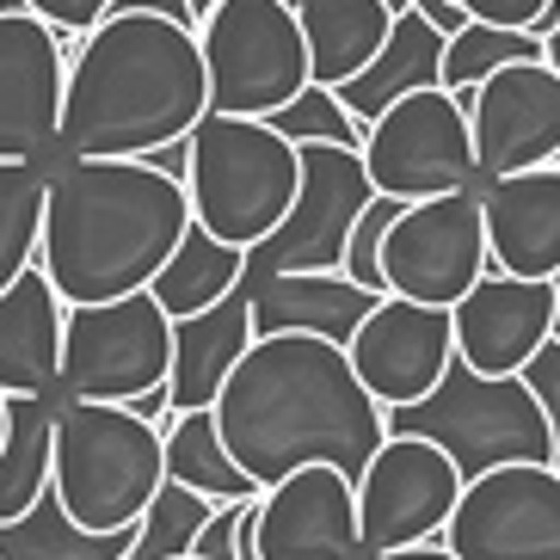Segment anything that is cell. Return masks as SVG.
<instances>
[{
	"instance_id": "cell-1",
	"label": "cell",
	"mask_w": 560,
	"mask_h": 560,
	"mask_svg": "<svg viewBox=\"0 0 560 560\" xmlns=\"http://www.w3.org/2000/svg\"><path fill=\"white\" fill-rule=\"evenodd\" d=\"M210 412L234 468L259 493L314 462L358 480L388 444V412L358 382L346 346L308 332L253 339Z\"/></svg>"
},
{
	"instance_id": "cell-2",
	"label": "cell",
	"mask_w": 560,
	"mask_h": 560,
	"mask_svg": "<svg viewBox=\"0 0 560 560\" xmlns=\"http://www.w3.org/2000/svg\"><path fill=\"white\" fill-rule=\"evenodd\" d=\"M198 117H210V68L198 32L161 13H105L68 56L56 166L154 161L179 149Z\"/></svg>"
},
{
	"instance_id": "cell-3",
	"label": "cell",
	"mask_w": 560,
	"mask_h": 560,
	"mask_svg": "<svg viewBox=\"0 0 560 560\" xmlns=\"http://www.w3.org/2000/svg\"><path fill=\"white\" fill-rule=\"evenodd\" d=\"M191 229L185 179L154 161H68L50 173L37 271L68 308L142 296Z\"/></svg>"
},
{
	"instance_id": "cell-4",
	"label": "cell",
	"mask_w": 560,
	"mask_h": 560,
	"mask_svg": "<svg viewBox=\"0 0 560 560\" xmlns=\"http://www.w3.org/2000/svg\"><path fill=\"white\" fill-rule=\"evenodd\" d=\"M50 487L68 517L93 536L136 529L149 517L154 493L166 487V431L130 407L62 400Z\"/></svg>"
},
{
	"instance_id": "cell-5",
	"label": "cell",
	"mask_w": 560,
	"mask_h": 560,
	"mask_svg": "<svg viewBox=\"0 0 560 560\" xmlns=\"http://www.w3.org/2000/svg\"><path fill=\"white\" fill-rule=\"evenodd\" d=\"M302 191V154L259 117H198L185 136V198L191 222L253 253L283 229Z\"/></svg>"
},
{
	"instance_id": "cell-6",
	"label": "cell",
	"mask_w": 560,
	"mask_h": 560,
	"mask_svg": "<svg viewBox=\"0 0 560 560\" xmlns=\"http://www.w3.org/2000/svg\"><path fill=\"white\" fill-rule=\"evenodd\" d=\"M215 117H278L314 86L308 37L290 0H215L198 19Z\"/></svg>"
},
{
	"instance_id": "cell-7",
	"label": "cell",
	"mask_w": 560,
	"mask_h": 560,
	"mask_svg": "<svg viewBox=\"0 0 560 560\" xmlns=\"http://www.w3.org/2000/svg\"><path fill=\"white\" fill-rule=\"evenodd\" d=\"M388 431L431 438L456 456L462 480L505 468V462H555V431H548L542 400L529 395L524 376H475L468 363H450L438 395L419 407L388 412Z\"/></svg>"
},
{
	"instance_id": "cell-8",
	"label": "cell",
	"mask_w": 560,
	"mask_h": 560,
	"mask_svg": "<svg viewBox=\"0 0 560 560\" xmlns=\"http://www.w3.org/2000/svg\"><path fill=\"white\" fill-rule=\"evenodd\" d=\"M363 166L376 198L395 203H425V198H456L480 191V161H475V130L468 105L450 86L407 93L363 130Z\"/></svg>"
},
{
	"instance_id": "cell-9",
	"label": "cell",
	"mask_w": 560,
	"mask_h": 560,
	"mask_svg": "<svg viewBox=\"0 0 560 560\" xmlns=\"http://www.w3.org/2000/svg\"><path fill=\"white\" fill-rule=\"evenodd\" d=\"M173 376V314L142 290L124 302H93L68 308L62 332V400H105V407H136L142 395L166 388Z\"/></svg>"
},
{
	"instance_id": "cell-10",
	"label": "cell",
	"mask_w": 560,
	"mask_h": 560,
	"mask_svg": "<svg viewBox=\"0 0 560 560\" xmlns=\"http://www.w3.org/2000/svg\"><path fill=\"white\" fill-rule=\"evenodd\" d=\"M487 271H493V253H487L480 191L407 203L395 215V229L382 234V290L400 302L456 308Z\"/></svg>"
},
{
	"instance_id": "cell-11",
	"label": "cell",
	"mask_w": 560,
	"mask_h": 560,
	"mask_svg": "<svg viewBox=\"0 0 560 560\" xmlns=\"http://www.w3.org/2000/svg\"><path fill=\"white\" fill-rule=\"evenodd\" d=\"M302 154V191L296 210L283 215V229L247 253V283L283 278V271H346V247L358 234L363 210L376 203L363 149H332V142H308Z\"/></svg>"
},
{
	"instance_id": "cell-12",
	"label": "cell",
	"mask_w": 560,
	"mask_h": 560,
	"mask_svg": "<svg viewBox=\"0 0 560 560\" xmlns=\"http://www.w3.org/2000/svg\"><path fill=\"white\" fill-rule=\"evenodd\" d=\"M462 468L444 444L412 438V431H388V444L376 462L358 475V529H363V560L400 555V548L438 542L450 524V511L462 499Z\"/></svg>"
},
{
	"instance_id": "cell-13",
	"label": "cell",
	"mask_w": 560,
	"mask_h": 560,
	"mask_svg": "<svg viewBox=\"0 0 560 560\" xmlns=\"http://www.w3.org/2000/svg\"><path fill=\"white\" fill-rule=\"evenodd\" d=\"M438 542L456 560H560V468L505 462L475 475Z\"/></svg>"
},
{
	"instance_id": "cell-14",
	"label": "cell",
	"mask_w": 560,
	"mask_h": 560,
	"mask_svg": "<svg viewBox=\"0 0 560 560\" xmlns=\"http://www.w3.org/2000/svg\"><path fill=\"white\" fill-rule=\"evenodd\" d=\"M480 179H511L529 166H560V74L548 62H511L468 93Z\"/></svg>"
},
{
	"instance_id": "cell-15",
	"label": "cell",
	"mask_w": 560,
	"mask_h": 560,
	"mask_svg": "<svg viewBox=\"0 0 560 560\" xmlns=\"http://www.w3.org/2000/svg\"><path fill=\"white\" fill-rule=\"evenodd\" d=\"M358 382L370 388L382 412H407L425 395H438V382L456 363V327L450 308H419V302L382 296L376 314L358 327V339L346 346Z\"/></svg>"
},
{
	"instance_id": "cell-16",
	"label": "cell",
	"mask_w": 560,
	"mask_h": 560,
	"mask_svg": "<svg viewBox=\"0 0 560 560\" xmlns=\"http://www.w3.org/2000/svg\"><path fill=\"white\" fill-rule=\"evenodd\" d=\"M68 93L62 37L32 13H0V161H56Z\"/></svg>"
},
{
	"instance_id": "cell-17",
	"label": "cell",
	"mask_w": 560,
	"mask_h": 560,
	"mask_svg": "<svg viewBox=\"0 0 560 560\" xmlns=\"http://www.w3.org/2000/svg\"><path fill=\"white\" fill-rule=\"evenodd\" d=\"M253 548L259 560H363L358 480L314 462L265 487L253 505Z\"/></svg>"
},
{
	"instance_id": "cell-18",
	"label": "cell",
	"mask_w": 560,
	"mask_h": 560,
	"mask_svg": "<svg viewBox=\"0 0 560 560\" xmlns=\"http://www.w3.org/2000/svg\"><path fill=\"white\" fill-rule=\"evenodd\" d=\"M450 327H456V363H468L475 376H524L536 351L555 339V283L487 271L450 308Z\"/></svg>"
},
{
	"instance_id": "cell-19",
	"label": "cell",
	"mask_w": 560,
	"mask_h": 560,
	"mask_svg": "<svg viewBox=\"0 0 560 560\" xmlns=\"http://www.w3.org/2000/svg\"><path fill=\"white\" fill-rule=\"evenodd\" d=\"M480 215H487V253L493 271L529 283L560 278V166H529L511 179L480 185Z\"/></svg>"
},
{
	"instance_id": "cell-20",
	"label": "cell",
	"mask_w": 560,
	"mask_h": 560,
	"mask_svg": "<svg viewBox=\"0 0 560 560\" xmlns=\"http://www.w3.org/2000/svg\"><path fill=\"white\" fill-rule=\"evenodd\" d=\"M253 290V339H278V332H308V339H332L351 346L358 327L376 314V290L351 283L346 271H283V278H259Z\"/></svg>"
},
{
	"instance_id": "cell-21",
	"label": "cell",
	"mask_w": 560,
	"mask_h": 560,
	"mask_svg": "<svg viewBox=\"0 0 560 560\" xmlns=\"http://www.w3.org/2000/svg\"><path fill=\"white\" fill-rule=\"evenodd\" d=\"M68 302L44 271H25L13 290H0V395H50L62 376Z\"/></svg>"
},
{
	"instance_id": "cell-22",
	"label": "cell",
	"mask_w": 560,
	"mask_h": 560,
	"mask_svg": "<svg viewBox=\"0 0 560 560\" xmlns=\"http://www.w3.org/2000/svg\"><path fill=\"white\" fill-rule=\"evenodd\" d=\"M253 346V290L241 283L229 302H215L210 314L173 320V376H166V400L173 412H210L222 382L234 376V363Z\"/></svg>"
},
{
	"instance_id": "cell-23",
	"label": "cell",
	"mask_w": 560,
	"mask_h": 560,
	"mask_svg": "<svg viewBox=\"0 0 560 560\" xmlns=\"http://www.w3.org/2000/svg\"><path fill=\"white\" fill-rule=\"evenodd\" d=\"M290 7H296L302 37H308L314 86H327V93L358 81L395 32V13L382 0H290Z\"/></svg>"
},
{
	"instance_id": "cell-24",
	"label": "cell",
	"mask_w": 560,
	"mask_h": 560,
	"mask_svg": "<svg viewBox=\"0 0 560 560\" xmlns=\"http://www.w3.org/2000/svg\"><path fill=\"white\" fill-rule=\"evenodd\" d=\"M444 44H450V37H438L419 13H400L376 62L363 68L358 81L339 86V105H346L363 130H370V124H376L395 100L425 93V86H444Z\"/></svg>"
},
{
	"instance_id": "cell-25",
	"label": "cell",
	"mask_w": 560,
	"mask_h": 560,
	"mask_svg": "<svg viewBox=\"0 0 560 560\" xmlns=\"http://www.w3.org/2000/svg\"><path fill=\"white\" fill-rule=\"evenodd\" d=\"M56 412H62V388L7 400V444H0V524L25 517L37 499L50 493Z\"/></svg>"
},
{
	"instance_id": "cell-26",
	"label": "cell",
	"mask_w": 560,
	"mask_h": 560,
	"mask_svg": "<svg viewBox=\"0 0 560 560\" xmlns=\"http://www.w3.org/2000/svg\"><path fill=\"white\" fill-rule=\"evenodd\" d=\"M241 283H247V253L229 247V241H215V234H203L198 222H191L179 253H173V259L161 265V278L149 283V296L161 302L173 320H191V314H210L215 302H229Z\"/></svg>"
},
{
	"instance_id": "cell-27",
	"label": "cell",
	"mask_w": 560,
	"mask_h": 560,
	"mask_svg": "<svg viewBox=\"0 0 560 560\" xmlns=\"http://www.w3.org/2000/svg\"><path fill=\"white\" fill-rule=\"evenodd\" d=\"M166 480L191 487L210 505H247V499H259V487L234 468L229 444L215 431V412H173V425H166Z\"/></svg>"
},
{
	"instance_id": "cell-28",
	"label": "cell",
	"mask_w": 560,
	"mask_h": 560,
	"mask_svg": "<svg viewBox=\"0 0 560 560\" xmlns=\"http://www.w3.org/2000/svg\"><path fill=\"white\" fill-rule=\"evenodd\" d=\"M136 529H117V536H93L62 511L56 487L37 499L25 517L0 524V560H130Z\"/></svg>"
},
{
	"instance_id": "cell-29",
	"label": "cell",
	"mask_w": 560,
	"mask_h": 560,
	"mask_svg": "<svg viewBox=\"0 0 560 560\" xmlns=\"http://www.w3.org/2000/svg\"><path fill=\"white\" fill-rule=\"evenodd\" d=\"M44 198H50V166L0 161V290H13V283L37 265Z\"/></svg>"
},
{
	"instance_id": "cell-30",
	"label": "cell",
	"mask_w": 560,
	"mask_h": 560,
	"mask_svg": "<svg viewBox=\"0 0 560 560\" xmlns=\"http://www.w3.org/2000/svg\"><path fill=\"white\" fill-rule=\"evenodd\" d=\"M511 62H542V37L529 32H499V25H462L456 37L444 44V86L456 100H468L480 81H493L499 68Z\"/></svg>"
},
{
	"instance_id": "cell-31",
	"label": "cell",
	"mask_w": 560,
	"mask_h": 560,
	"mask_svg": "<svg viewBox=\"0 0 560 560\" xmlns=\"http://www.w3.org/2000/svg\"><path fill=\"white\" fill-rule=\"evenodd\" d=\"M210 517H215L210 499H198L191 487H179V480H166L161 493H154L149 517L136 524L130 560H185L191 548H198V536H203Z\"/></svg>"
},
{
	"instance_id": "cell-32",
	"label": "cell",
	"mask_w": 560,
	"mask_h": 560,
	"mask_svg": "<svg viewBox=\"0 0 560 560\" xmlns=\"http://www.w3.org/2000/svg\"><path fill=\"white\" fill-rule=\"evenodd\" d=\"M271 130L283 136V142H296V149H308V142H332V149H363V124L339 105V93H327V86H308L296 105H283L278 117H265Z\"/></svg>"
},
{
	"instance_id": "cell-33",
	"label": "cell",
	"mask_w": 560,
	"mask_h": 560,
	"mask_svg": "<svg viewBox=\"0 0 560 560\" xmlns=\"http://www.w3.org/2000/svg\"><path fill=\"white\" fill-rule=\"evenodd\" d=\"M400 210H407V203L376 198L370 210H363L358 234H351V247H346V278L363 283V290H376V296H388V290H382V234L395 229V215H400Z\"/></svg>"
},
{
	"instance_id": "cell-34",
	"label": "cell",
	"mask_w": 560,
	"mask_h": 560,
	"mask_svg": "<svg viewBox=\"0 0 560 560\" xmlns=\"http://www.w3.org/2000/svg\"><path fill=\"white\" fill-rule=\"evenodd\" d=\"M475 25H499V32H529L542 37L560 19V0H456Z\"/></svg>"
},
{
	"instance_id": "cell-35",
	"label": "cell",
	"mask_w": 560,
	"mask_h": 560,
	"mask_svg": "<svg viewBox=\"0 0 560 560\" xmlns=\"http://www.w3.org/2000/svg\"><path fill=\"white\" fill-rule=\"evenodd\" d=\"M25 13L44 19L56 37H86L105 13H112V0H25Z\"/></svg>"
},
{
	"instance_id": "cell-36",
	"label": "cell",
	"mask_w": 560,
	"mask_h": 560,
	"mask_svg": "<svg viewBox=\"0 0 560 560\" xmlns=\"http://www.w3.org/2000/svg\"><path fill=\"white\" fill-rule=\"evenodd\" d=\"M524 382H529V395L542 400V412H548V431H555V468H560V346L555 339L536 351V363L524 370Z\"/></svg>"
},
{
	"instance_id": "cell-37",
	"label": "cell",
	"mask_w": 560,
	"mask_h": 560,
	"mask_svg": "<svg viewBox=\"0 0 560 560\" xmlns=\"http://www.w3.org/2000/svg\"><path fill=\"white\" fill-rule=\"evenodd\" d=\"M253 505V499H247ZM247 505H215V517L203 524V536H198V548L191 555L198 560H241V511Z\"/></svg>"
},
{
	"instance_id": "cell-38",
	"label": "cell",
	"mask_w": 560,
	"mask_h": 560,
	"mask_svg": "<svg viewBox=\"0 0 560 560\" xmlns=\"http://www.w3.org/2000/svg\"><path fill=\"white\" fill-rule=\"evenodd\" d=\"M412 13L425 19V25H431L438 37H456L462 25H468V13H462L456 0H412Z\"/></svg>"
},
{
	"instance_id": "cell-39",
	"label": "cell",
	"mask_w": 560,
	"mask_h": 560,
	"mask_svg": "<svg viewBox=\"0 0 560 560\" xmlns=\"http://www.w3.org/2000/svg\"><path fill=\"white\" fill-rule=\"evenodd\" d=\"M376 560H456L444 542H419V548H400V555H376Z\"/></svg>"
},
{
	"instance_id": "cell-40",
	"label": "cell",
	"mask_w": 560,
	"mask_h": 560,
	"mask_svg": "<svg viewBox=\"0 0 560 560\" xmlns=\"http://www.w3.org/2000/svg\"><path fill=\"white\" fill-rule=\"evenodd\" d=\"M542 62L555 68V74H560V19H555V25H548V32H542Z\"/></svg>"
},
{
	"instance_id": "cell-41",
	"label": "cell",
	"mask_w": 560,
	"mask_h": 560,
	"mask_svg": "<svg viewBox=\"0 0 560 560\" xmlns=\"http://www.w3.org/2000/svg\"><path fill=\"white\" fill-rule=\"evenodd\" d=\"M185 7H191V19H203V13L215 7V0H185Z\"/></svg>"
},
{
	"instance_id": "cell-42",
	"label": "cell",
	"mask_w": 560,
	"mask_h": 560,
	"mask_svg": "<svg viewBox=\"0 0 560 560\" xmlns=\"http://www.w3.org/2000/svg\"><path fill=\"white\" fill-rule=\"evenodd\" d=\"M555 346H560V278H555Z\"/></svg>"
},
{
	"instance_id": "cell-43",
	"label": "cell",
	"mask_w": 560,
	"mask_h": 560,
	"mask_svg": "<svg viewBox=\"0 0 560 560\" xmlns=\"http://www.w3.org/2000/svg\"><path fill=\"white\" fill-rule=\"evenodd\" d=\"M0 13H25V0H0Z\"/></svg>"
},
{
	"instance_id": "cell-44",
	"label": "cell",
	"mask_w": 560,
	"mask_h": 560,
	"mask_svg": "<svg viewBox=\"0 0 560 560\" xmlns=\"http://www.w3.org/2000/svg\"><path fill=\"white\" fill-rule=\"evenodd\" d=\"M0 444H7V395H0Z\"/></svg>"
},
{
	"instance_id": "cell-45",
	"label": "cell",
	"mask_w": 560,
	"mask_h": 560,
	"mask_svg": "<svg viewBox=\"0 0 560 560\" xmlns=\"http://www.w3.org/2000/svg\"><path fill=\"white\" fill-rule=\"evenodd\" d=\"M185 560H198V555H185Z\"/></svg>"
}]
</instances>
